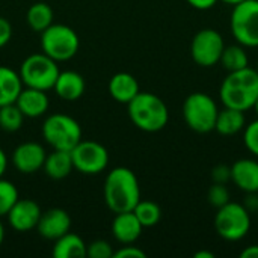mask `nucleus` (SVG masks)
I'll use <instances>...</instances> for the list:
<instances>
[{
  "instance_id": "30",
  "label": "nucleus",
  "mask_w": 258,
  "mask_h": 258,
  "mask_svg": "<svg viewBox=\"0 0 258 258\" xmlns=\"http://www.w3.org/2000/svg\"><path fill=\"white\" fill-rule=\"evenodd\" d=\"M112 245L106 240H94L86 246V257L89 258H112L113 257Z\"/></svg>"
},
{
  "instance_id": "39",
  "label": "nucleus",
  "mask_w": 258,
  "mask_h": 258,
  "mask_svg": "<svg viewBox=\"0 0 258 258\" xmlns=\"http://www.w3.org/2000/svg\"><path fill=\"white\" fill-rule=\"evenodd\" d=\"M195 258H215V254L212 251H198L195 255Z\"/></svg>"
},
{
  "instance_id": "21",
  "label": "nucleus",
  "mask_w": 258,
  "mask_h": 258,
  "mask_svg": "<svg viewBox=\"0 0 258 258\" xmlns=\"http://www.w3.org/2000/svg\"><path fill=\"white\" fill-rule=\"evenodd\" d=\"M246 127V116L243 110H237L233 107H225L219 110L215 130L222 136H233L242 132Z\"/></svg>"
},
{
  "instance_id": "37",
  "label": "nucleus",
  "mask_w": 258,
  "mask_h": 258,
  "mask_svg": "<svg viewBox=\"0 0 258 258\" xmlns=\"http://www.w3.org/2000/svg\"><path fill=\"white\" fill-rule=\"evenodd\" d=\"M242 258H258V245H251L240 252Z\"/></svg>"
},
{
  "instance_id": "11",
  "label": "nucleus",
  "mask_w": 258,
  "mask_h": 258,
  "mask_svg": "<svg viewBox=\"0 0 258 258\" xmlns=\"http://www.w3.org/2000/svg\"><path fill=\"white\" fill-rule=\"evenodd\" d=\"M74 169L85 175L103 172L109 165L107 150L95 141H80L71 150Z\"/></svg>"
},
{
  "instance_id": "35",
  "label": "nucleus",
  "mask_w": 258,
  "mask_h": 258,
  "mask_svg": "<svg viewBox=\"0 0 258 258\" xmlns=\"http://www.w3.org/2000/svg\"><path fill=\"white\" fill-rule=\"evenodd\" d=\"M186 2L198 11H207V9H212L219 0H186Z\"/></svg>"
},
{
  "instance_id": "43",
  "label": "nucleus",
  "mask_w": 258,
  "mask_h": 258,
  "mask_svg": "<svg viewBox=\"0 0 258 258\" xmlns=\"http://www.w3.org/2000/svg\"><path fill=\"white\" fill-rule=\"evenodd\" d=\"M255 70H257V73H258V65H257V68H255Z\"/></svg>"
},
{
  "instance_id": "19",
  "label": "nucleus",
  "mask_w": 258,
  "mask_h": 258,
  "mask_svg": "<svg viewBox=\"0 0 258 258\" xmlns=\"http://www.w3.org/2000/svg\"><path fill=\"white\" fill-rule=\"evenodd\" d=\"M139 92V83L130 73H116L109 80V94L118 103L128 104Z\"/></svg>"
},
{
  "instance_id": "9",
  "label": "nucleus",
  "mask_w": 258,
  "mask_h": 258,
  "mask_svg": "<svg viewBox=\"0 0 258 258\" xmlns=\"http://www.w3.org/2000/svg\"><path fill=\"white\" fill-rule=\"evenodd\" d=\"M230 29L237 44L258 47V0H245L233 6Z\"/></svg>"
},
{
  "instance_id": "13",
  "label": "nucleus",
  "mask_w": 258,
  "mask_h": 258,
  "mask_svg": "<svg viewBox=\"0 0 258 258\" xmlns=\"http://www.w3.org/2000/svg\"><path fill=\"white\" fill-rule=\"evenodd\" d=\"M41 207L32 200H17L12 209L8 212V222L9 225L20 233L30 231L36 228L38 221L41 218Z\"/></svg>"
},
{
  "instance_id": "12",
  "label": "nucleus",
  "mask_w": 258,
  "mask_h": 258,
  "mask_svg": "<svg viewBox=\"0 0 258 258\" xmlns=\"http://www.w3.org/2000/svg\"><path fill=\"white\" fill-rule=\"evenodd\" d=\"M47 153L42 145L36 142L20 144L12 154V163L15 169L21 174H33L42 169Z\"/></svg>"
},
{
  "instance_id": "41",
  "label": "nucleus",
  "mask_w": 258,
  "mask_h": 258,
  "mask_svg": "<svg viewBox=\"0 0 258 258\" xmlns=\"http://www.w3.org/2000/svg\"><path fill=\"white\" fill-rule=\"evenodd\" d=\"M3 240H5V227H3V224L0 222V246H2V243H3Z\"/></svg>"
},
{
  "instance_id": "2",
  "label": "nucleus",
  "mask_w": 258,
  "mask_h": 258,
  "mask_svg": "<svg viewBox=\"0 0 258 258\" xmlns=\"http://www.w3.org/2000/svg\"><path fill=\"white\" fill-rule=\"evenodd\" d=\"M219 98L225 107H233L243 112L252 109L258 98L257 70L246 67L228 73L221 85Z\"/></svg>"
},
{
  "instance_id": "16",
  "label": "nucleus",
  "mask_w": 258,
  "mask_h": 258,
  "mask_svg": "<svg viewBox=\"0 0 258 258\" xmlns=\"http://www.w3.org/2000/svg\"><path fill=\"white\" fill-rule=\"evenodd\" d=\"M142 230H144V227L141 225V222L136 218V215L133 213V210L116 213L115 219L112 222V234H113L115 240L119 242L121 245L135 243L141 237Z\"/></svg>"
},
{
  "instance_id": "38",
  "label": "nucleus",
  "mask_w": 258,
  "mask_h": 258,
  "mask_svg": "<svg viewBox=\"0 0 258 258\" xmlns=\"http://www.w3.org/2000/svg\"><path fill=\"white\" fill-rule=\"evenodd\" d=\"M6 168H8V157H6L5 151L0 148V178H2L3 174L6 172Z\"/></svg>"
},
{
  "instance_id": "17",
  "label": "nucleus",
  "mask_w": 258,
  "mask_h": 258,
  "mask_svg": "<svg viewBox=\"0 0 258 258\" xmlns=\"http://www.w3.org/2000/svg\"><path fill=\"white\" fill-rule=\"evenodd\" d=\"M231 181L246 194H258V162L240 159L231 166Z\"/></svg>"
},
{
  "instance_id": "31",
  "label": "nucleus",
  "mask_w": 258,
  "mask_h": 258,
  "mask_svg": "<svg viewBox=\"0 0 258 258\" xmlns=\"http://www.w3.org/2000/svg\"><path fill=\"white\" fill-rule=\"evenodd\" d=\"M243 142H245V147L249 150V153H252L258 157V119L252 121L251 124L245 127Z\"/></svg>"
},
{
  "instance_id": "36",
  "label": "nucleus",
  "mask_w": 258,
  "mask_h": 258,
  "mask_svg": "<svg viewBox=\"0 0 258 258\" xmlns=\"http://www.w3.org/2000/svg\"><path fill=\"white\" fill-rule=\"evenodd\" d=\"M246 210L251 213V212H257L258 210V197L257 194H248L246 200H245V204Z\"/></svg>"
},
{
  "instance_id": "1",
  "label": "nucleus",
  "mask_w": 258,
  "mask_h": 258,
  "mask_svg": "<svg viewBox=\"0 0 258 258\" xmlns=\"http://www.w3.org/2000/svg\"><path fill=\"white\" fill-rule=\"evenodd\" d=\"M104 203L115 215L132 212L141 201V187L136 174L124 166L113 168L103 186Z\"/></svg>"
},
{
  "instance_id": "27",
  "label": "nucleus",
  "mask_w": 258,
  "mask_h": 258,
  "mask_svg": "<svg viewBox=\"0 0 258 258\" xmlns=\"http://www.w3.org/2000/svg\"><path fill=\"white\" fill-rule=\"evenodd\" d=\"M23 121H24V115L21 113V110L18 109L15 103L0 106V128L2 130L8 133L18 132L23 125Z\"/></svg>"
},
{
  "instance_id": "33",
  "label": "nucleus",
  "mask_w": 258,
  "mask_h": 258,
  "mask_svg": "<svg viewBox=\"0 0 258 258\" xmlns=\"http://www.w3.org/2000/svg\"><path fill=\"white\" fill-rule=\"evenodd\" d=\"M147 257V254L142 251V249H139L138 246H133V243L132 245H124L121 249H118V251H115L113 252V258H145Z\"/></svg>"
},
{
  "instance_id": "22",
  "label": "nucleus",
  "mask_w": 258,
  "mask_h": 258,
  "mask_svg": "<svg viewBox=\"0 0 258 258\" xmlns=\"http://www.w3.org/2000/svg\"><path fill=\"white\" fill-rule=\"evenodd\" d=\"M86 243L79 234L68 231L57 240H54L53 257L54 258H82L86 257Z\"/></svg>"
},
{
  "instance_id": "20",
  "label": "nucleus",
  "mask_w": 258,
  "mask_h": 258,
  "mask_svg": "<svg viewBox=\"0 0 258 258\" xmlns=\"http://www.w3.org/2000/svg\"><path fill=\"white\" fill-rule=\"evenodd\" d=\"M42 169L45 171L47 177H50L51 180L67 178L74 169L71 151L53 150L50 154H47Z\"/></svg>"
},
{
  "instance_id": "3",
  "label": "nucleus",
  "mask_w": 258,
  "mask_h": 258,
  "mask_svg": "<svg viewBox=\"0 0 258 258\" xmlns=\"http://www.w3.org/2000/svg\"><path fill=\"white\" fill-rule=\"evenodd\" d=\"M132 122L142 132L156 133L166 127L169 110L165 101L151 92H139L127 104Z\"/></svg>"
},
{
  "instance_id": "4",
  "label": "nucleus",
  "mask_w": 258,
  "mask_h": 258,
  "mask_svg": "<svg viewBox=\"0 0 258 258\" xmlns=\"http://www.w3.org/2000/svg\"><path fill=\"white\" fill-rule=\"evenodd\" d=\"M42 138L53 150L71 151L82 141V127L70 115L53 113L42 124Z\"/></svg>"
},
{
  "instance_id": "7",
  "label": "nucleus",
  "mask_w": 258,
  "mask_h": 258,
  "mask_svg": "<svg viewBox=\"0 0 258 258\" xmlns=\"http://www.w3.org/2000/svg\"><path fill=\"white\" fill-rule=\"evenodd\" d=\"M218 113L219 109L216 101L204 92H194L183 103L184 122L197 133L213 132Z\"/></svg>"
},
{
  "instance_id": "25",
  "label": "nucleus",
  "mask_w": 258,
  "mask_h": 258,
  "mask_svg": "<svg viewBox=\"0 0 258 258\" xmlns=\"http://www.w3.org/2000/svg\"><path fill=\"white\" fill-rule=\"evenodd\" d=\"M222 67L231 73V71H237V70H242V68H246L249 67V57H248V53L245 50L243 45L240 44H236V45H228L224 48L222 51V56H221V60Z\"/></svg>"
},
{
  "instance_id": "28",
  "label": "nucleus",
  "mask_w": 258,
  "mask_h": 258,
  "mask_svg": "<svg viewBox=\"0 0 258 258\" xmlns=\"http://www.w3.org/2000/svg\"><path fill=\"white\" fill-rule=\"evenodd\" d=\"M18 198H20L18 190L14 186V183L2 177L0 178V218L8 215V212L12 209V206L17 203Z\"/></svg>"
},
{
  "instance_id": "26",
  "label": "nucleus",
  "mask_w": 258,
  "mask_h": 258,
  "mask_svg": "<svg viewBox=\"0 0 258 258\" xmlns=\"http://www.w3.org/2000/svg\"><path fill=\"white\" fill-rule=\"evenodd\" d=\"M133 213L136 215V218L139 219L144 228H151L157 225L162 218L160 207L153 201H139L133 209Z\"/></svg>"
},
{
  "instance_id": "18",
  "label": "nucleus",
  "mask_w": 258,
  "mask_h": 258,
  "mask_svg": "<svg viewBox=\"0 0 258 258\" xmlns=\"http://www.w3.org/2000/svg\"><path fill=\"white\" fill-rule=\"evenodd\" d=\"M56 95L65 101H76L79 100L86 89V83L82 74H79L77 71H60L54 86H53Z\"/></svg>"
},
{
  "instance_id": "23",
  "label": "nucleus",
  "mask_w": 258,
  "mask_h": 258,
  "mask_svg": "<svg viewBox=\"0 0 258 258\" xmlns=\"http://www.w3.org/2000/svg\"><path fill=\"white\" fill-rule=\"evenodd\" d=\"M21 89L23 82L20 74L9 67L0 65V106L15 103Z\"/></svg>"
},
{
  "instance_id": "40",
  "label": "nucleus",
  "mask_w": 258,
  "mask_h": 258,
  "mask_svg": "<svg viewBox=\"0 0 258 258\" xmlns=\"http://www.w3.org/2000/svg\"><path fill=\"white\" fill-rule=\"evenodd\" d=\"M221 2H224L225 5H231V6H234V5H239V3H242V2H245V0H221Z\"/></svg>"
},
{
  "instance_id": "32",
  "label": "nucleus",
  "mask_w": 258,
  "mask_h": 258,
  "mask_svg": "<svg viewBox=\"0 0 258 258\" xmlns=\"http://www.w3.org/2000/svg\"><path fill=\"white\" fill-rule=\"evenodd\" d=\"M212 180L213 183L227 184L231 180V168L225 165H218L212 169Z\"/></svg>"
},
{
  "instance_id": "5",
  "label": "nucleus",
  "mask_w": 258,
  "mask_h": 258,
  "mask_svg": "<svg viewBox=\"0 0 258 258\" xmlns=\"http://www.w3.org/2000/svg\"><path fill=\"white\" fill-rule=\"evenodd\" d=\"M59 73L60 70L57 67V62L44 54L42 51L27 56L18 71L23 86L41 91L53 89Z\"/></svg>"
},
{
  "instance_id": "34",
  "label": "nucleus",
  "mask_w": 258,
  "mask_h": 258,
  "mask_svg": "<svg viewBox=\"0 0 258 258\" xmlns=\"http://www.w3.org/2000/svg\"><path fill=\"white\" fill-rule=\"evenodd\" d=\"M12 38V24L5 18L0 17V48L5 47Z\"/></svg>"
},
{
  "instance_id": "29",
  "label": "nucleus",
  "mask_w": 258,
  "mask_h": 258,
  "mask_svg": "<svg viewBox=\"0 0 258 258\" xmlns=\"http://www.w3.org/2000/svg\"><path fill=\"white\" fill-rule=\"evenodd\" d=\"M207 200L213 207L219 209V207L225 206L227 203H230V192L225 184L215 183L207 192Z\"/></svg>"
},
{
  "instance_id": "6",
  "label": "nucleus",
  "mask_w": 258,
  "mask_h": 258,
  "mask_svg": "<svg viewBox=\"0 0 258 258\" xmlns=\"http://www.w3.org/2000/svg\"><path fill=\"white\" fill-rule=\"evenodd\" d=\"M80 41L74 29L67 24H51L41 32V50L56 62H65L76 56Z\"/></svg>"
},
{
  "instance_id": "14",
  "label": "nucleus",
  "mask_w": 258,
  "mask_h": 258,
  "mask_svg": "<svg viewBox=\"0 0 258 258\" xmlns=\"http://www.w3.org/2000/svg\"><path fill=\"white\" fill-rule=\"evenodd\" d=\"M71 228V216L63 209H50L41 213L36 230L45 240H57Z\"/></svg>"
},
{
  "instance_id": "44",
  "label": "nucleus",
  "mask_w": 258,
  "mask_h": 258,
  "mask_svg": "<svg viewBox=\"0 0 258 258\" xmlns=\"http://www.w3.org/2000/svg\"><path fill=\"white\" fill-rule=\"evenodd\" d=\"M257 215H258V210H257Z\"/></svg>"
},
{
  "instance_id": "24",
  "label": "nucleus",
  "mask_w": 258,
  "mask_h": 258,
  "mask_svg": "<svg viewBox=\"0 0 258 258\" xmlns=\"http://www.w3.org/2000/svg\"><path fill=\"white\" fill-rule=\"evenodd\" d=\"M27 24L33 32H44L48 26L53 24V9L44 3V2H38L33 3L29 9H27V15H26Z\"/></svg>"
},
{
  "instance_id": "8",
  "label": "nucleus",
  "mask_w": 258,
  "mask_h": 258,
  "mask_svg": "<svg viewBox=\"0 0 258 258\" xmlns=\"http://www.w3.org/2000/svg\"><path fill=\"white\" fill-rule=\"evenodd\" d=\"M215 228L221 239L227 242H239L246 237L251 230V216L243 204L227 203L218 209L215 216Z\"/></svg>"
},
{
  "instance_id": "42",
  "label": "nucleus",
  "mask_w": 258,
  "mask_h": 258,
  "mask_svg": "<svg viewBox=\"0 0 258 258\" xmlns=\"http://www.w3.org/2000/svg\"><path fill=\"white\" fill-rule=\"evenodd\" d=\"M252 109H255V113L258 115V98H257V101H255V104H254V107Z\"/></svg>"
},
{
  "instance_id": "10",
  "label": "nucleus",
  "mask_w": 258,
  "mask_h": 258,
  "mask_svg": "<svg viewBox=\"0 0 258 258\" xmlns=\"http://www.w3.org/2000/svg\"><path fill=\"white\" fill-rule=\"evenodd\" d=\"M225 48L222 35L215 29H201L195 33L190 44V54L197 65L210 68L219 63Z\"/></svg>"
},
{
  "instance_id": "15",
  "label": "nucleus",
  "mask_w": 258,
  "mask_h": 258,
  "mask_svg": "<svg viewBox=\"0 0 258 258\" xmlns=\"http://www.w3.org/2000/svg\"><path fill=\"white\" fill-rule=\"evenodd\" d=\"M15 104L21 110L24 118H39L48 110L50 101L47 97V91L23 86L15 100Z\"/></svg>"
}]
</instances>
